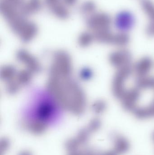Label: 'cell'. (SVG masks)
<instances>
[{
  "mask_svg": "<svg viewBox=\"0 0 154 155\" xmlns=\"http://www.w3.org/2000/svg\"><path fill=\"white\" fill-rule=\"evenodd\" d=\"M111 19L104 13H94L87 19V24L91 29L99 30L105 29L111 23Z\"/></svg>",
  "mask_w": 154,
  "mask_h": 155,
  "instance_id": "cell-1",
  "label": "cell"
},
{
  "mask_svg": "<svg viewBox=\"0 0 154 155\" xmlns=\"http://www.w3.org/2000/svg\"><path fill=\"white\" fill-rule=\"evenodd\" d=\"M45 2L52 13L57 18L65 20L69 17V12L63 4V0H45Z\"/></svg>",
  "mask_w": 154,
  "mask_h": 155,
  "instance_id": "cell-2",
  "label": "cell"
},
{
  "mask_svg": "<svg viewBox=\"0 0 154 155\" xmlns=\"http://www.w3.org/2000/svg\"><path fill=\"white\" fill-rule=\"evenodd\" d=\"M42 6L41 0H29L20 8V12L26 16L35 13L40 10Z\"/></svg>",
  "mask_w": 154,
  "mask_h": 155,
  "instance_id": "cell-3",
  "label": "cell"
},
{
  "mask_svg": "<svg viewBox=\"0 0 154 155\" xmlns=\"http://www.w3.org/2000/svg\"><path fill=\"white\" fill-rule=\"evenodd\" d=\"M134 17L128 12H122L116 18V24L121 29H129L134 24Z\"/></svg>",
  "mask_w": 154,
  "mask_h": 155,
  "instance_id": "cell-4",
  "label": "cell"
},
{
  "mask_svg": "<svg viewBox=\"0 0 154 155\" xmlns=\"http://www.w3.org/2000/svg\"><path fill=\"white\" fill-rule=\"evenodd\" d=\"M142 7L152 21H154V4L150 0H142Z\"/></svg>",
  "mask_w": 154,
  "mask_h": 155,
  "instance_id": "cell-5",
  "label": "cell"
},
{
  "mask_svg": "<svg viewBox=\"0 0 154 155\" xmlns=\"http://www.w3.org/2000/svg\"><path fill=\"white\" fill-rule=\"evenodd\" d=\"M96 6L93 2L88 1L84 3L80 7V12L83 14L91 15L95 13Z\"/></svg>",
  "mask_w": 154,
  "mask_h": 155,
  "instance_id": "cell-6",
  "label": "cell"
},
{
  "mask_svg": "<svg viewBox=\"0 0 154 155\" xmlns=\"http://www.w3.org/2000/svg\"><path fill=\"white\" fill-rule=\"evenodd\" d=\"M17 8H20L24 3V0H3Z\"/></svg>",
  "mask_w": 154,
  "mask_h": 155,
  "instance_id": "cell-7",
  "label": "cell"
},
{
  "mask_svg": "<svg viewBox=\"0 0 154 155\" xmlns=\"http://www.w3.org/2000/svg\"><path fill=\"white\" fill-rule=\"evenodd\" d=\"M77 0H63L65 4L68 5H72L76 3Z\"/></svg>",
  "mask_w": 154,
  "mask_h": 155,
  "instance_id": "cell-8",
  "label": "cell"
}]
</instances>
